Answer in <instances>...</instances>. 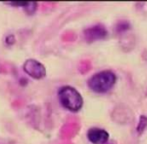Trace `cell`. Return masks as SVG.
<instances>
[{
  "mask_svg": "<svg viewBox=\"0 0 147 144\" xmlns=\"http://www.w3.org/2000/svg\"><path fill=\"white\" fill-rule=\"evenodd\" d=\"M58 99L62 107L71 112H78L83 106V98L74 87L69 85L62 86L58 90Z\"/></svg>",
  "mask_w": 147,
  "mask_h": 144,
  "instance_id": "1",
  "label": "cell"
},
{
  "mask_svg": "<svg viewBox=\"0 0 147 144\" xmlns=\"http://www.w3.org/2000/svg\"><path fill=\"white\" fill-rule=\"evenodd\" d=\"M116 75L110 70H104L95 73L88 79L87 85L96 93H106L116 83Z\"/></svg>",
  "mask_w": 147,
  "mask_h": 144,
  "instance_id": "2",
  "label": "cell"
},
{
  "mask_svg": "<svg viewBox=\"0 0 147 144\" xmlns=\"http://www.w3.org/2000/svg\"><path fill=\"white\" fill-rule=\"evenodd\" d=\"M23 71L33 79H42L46 76V68L44 65L35 59H27L23 63Z\"/></svg>",
  "mask_w": 147,
  "mask_h": 144,
  "instance_id": "3",
  "label": "cell"
},
{
  "mask_svg": "<svg viewBox=\"0 0 147 144\" xmlns=\"http://www.w3.org/2000/svg\"><path fill=\"white\" fill-rule=\"evenodd\" d=\"M83 35L88 42L101 40L107 36V29L101 24H97V25L91 26V27L84 30Z\"/></svg>",
  "mask_w": 147,
  "mask_h": 144,
  "instance_id": "4",
  "label": "cell"
},
{
  "mask_svg": "<svg viewBox=\"0 0 147 144\" xmlns=\"http://www.w3.org/2000/svg\"><path fill=\"white\" fill-rule=\"evenodd\" d=\"M87 138L93 144H105L109 139V134L104 129L94 127L87 131Z\"/></svg>",
  "mask_w": 147,
  "mask_h": 144,
  "instance_id": "5",
  "label": "cell"
},
{
  "mask_svg": "<svg viewBox=\"0 0 147 144\" xmlns=\"http://www.w3.org/2000/svg\"><path fill=\"white\" fill-rule=\"evenodd\" d=\"M22 8L28 15H32L35 13V11L38 8V3L37 2H22Z\"/></svg>",
  "mask_w": 147,
  "mask_h": 144,
  "instance_id": "6",
  "label": "cell"
},
{
  "mask_svg": "<svg viewBox=\"0 0 147 144\" xmlns=\"http://www.w3.org/2000/svg\"><path fill=\"white\" fill-rule=\"evenodd\" d=\"M147 127V117L144 115H141L138 121V125H137V131L139 133H142L143 130Z\"/></svg>",
  "mask_w": 147,
  "mask_h": 144,
  "instance_id": "7",
  "label": "cell"
},
{
  "mask_svg": "<svg viewBox=\"0 0 147 144\" xmlns=\"http://www.w3.org/2000/svg\"><path fill=\"white\" fill-rule=\"evenodd\" d=\"M129 28H130V24L128 23L127 21L119 22V23L117 24V26H116V30H117V32H119V33L126 31V30H128Z\"/></svg>",
  "mask_w": 147,
  "mask_h": 144,
  "instance_id": "8",
  "label": "cell"
},
{
  "mask_svg": "<svg viewBox=\"0 0 147 144\" xmlns=\"http://www.w3.org/2000/svg\"><path fill=\"white\" fill-rule=\"evenodd\" d=\"M14 42H15V37L13 35H9L6 37V43H7L8 45H12Z\"/></svg>",
  "mask_w": 147,
  "mask_h": 144,
  "instance_id": "9",
  "label": "cell"
}]
</instances>
